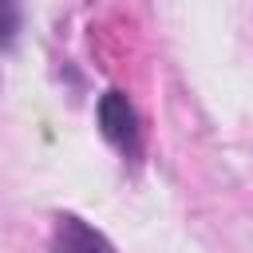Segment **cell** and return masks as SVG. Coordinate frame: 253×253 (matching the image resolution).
Masks as SVG:
<instances>
[{
	"instance_id": "obj_1",
	"label": "cell",
	"mask_w": 253,
	"mask_h": 253,
	"mask_svg": "<svg viewBox=\"0 0 253 253\" xmlns=\"http://www.w3.org/2000/svg\"><path fill=\"white\" fill-rule=\"evenodd\" d=\"M95 115H99V130H103L107 142H115L119 150H134L138 146V115H134V107H130V99L123 91H115V87L103 91Z\"/></svg>"
},
{
	"instance_id": "obj_2",
	"label": "cell",
	"mask_w": 253,
	"mask_h": 253,
	"mask_svg": "<svg viewBox=\"0 0 253 253\" xmlns=\"http://www.w3.org/2000/svg\"><path fill=\"white\" fill-rule=\"evenodd\" d=\"M51 253H115V245L95 225H87L79 213H55Z\"/></svg>"
},
{
	"instance_id": "obj_3",
	"label": "cell",
	"mask_w": 253,
	"mask_h": 253,
	"mask_svg": "<svg viewBox=\"0 0 253 253\" xmlns=\"http://www.w3.org/2000/svg\"><path fill=\"white\" fill-rule=\"evenodd\" d=\"M20 32V8L16 0H0V47H12Z\"/></svg>"
}]
</instances>
